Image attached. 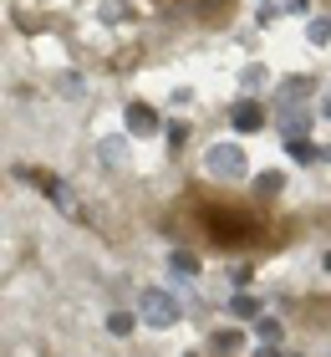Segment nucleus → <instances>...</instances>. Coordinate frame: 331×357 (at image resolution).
Wrapping results in <instances>:
<instances>
[{"label": "nucleus", "mask_w": 331, "mask_h": 357, "mask_svg": "<svg viewBox=\"0 0 331 357\" xmlns=\"http://www.w3.org/2000/svg\"><path fill=\"white\" fill-rule=\"evenodd\" d=\"M204 235L224 250H245V245L270 240V225H265V215L250 209V204H209L204 209Z\"/></svg>", "instance_id": "nucleus-1"}, {"label": "nucleus", "mask_w": 331, "mask_h": 357, "mask_svg": "<svg viewBox=\"0 0 331 357\" xmlns=\"http://www.w3.org/2000/svg\"><path fill=\"white\" fill-rule=\"evenodd\" d=\"M184 317V306H178L174 291H163V286H148L143 296H138V321H148V327H174V321Z\"/></svg>", "instance_id": "nucleus-2"}, {"label": "nucleus", "mask_w": 331, "mask_h": 357, "mask_svg": "<svg viewBox=\"0 0 331 357\" xmlns=\"http://www.w3.org/2000/svg\"><path fill=\"white\" fill-rule=\"evenodd\" d=\"M204 169H209V178H245L250 158H245L240 143H214V149L204 153Z\"/></svg>", "instance_id": "nucleus-3"}, {"label": "nucleus", "mask_w": 331, "mask_h": 357, "mask_svg": "<svg viewBox=\"0 0 331 357\" xmlns=\"http://www.w3.org/2000/svg\"><path fill=\"white\" fill-rule=\"evenodd\" d=\"M229 123H235V133H260V128H265V107L245 97V102L229 107Z\"/></svg>", "instance_id": "nucleus-4"}, {"label": "nucleus", "mask_w": 331, "mask_h": 357, "mask_svg": "<svg viewBox=\"0 0 331 357\" xmlns=\"http://www.w3.org/2000/svg\"><path fill=\"white\" fill-rule=\"evenodd\" d=\"M123 123H128V133H138V138H148V133H158V112H153V107H143V102H128V112H123Z\"/></svg>", "instance_id": "nucleus-5"}, {"label": "nucleus", "mask_w": 331, "mask_h": 357, "mask_svg": "<svg viewBox=\"0 0 331 357\" xmlns=\"http://www.w3.org/2000/svg\"><path fill=\"white\" fill-rule=\"evenodd\" d=\"M229 312H235L240 321H260V301L250 296V291H235V296H229Z\"/></svg>", "instance_id": "nucleus-6"}, {"label": "nucleus", "mask_w": 331, "mask_h": 357, "mask_svg": "<svg viewBox=\"0 0 331 357\" xmlns=\"http://www.w3.org/2000/svg\"><path fill=\"white\" fill-rule=\"evenodd\" d=\"M240 342H245V337L229 327V332H214V337H209V352H214V357H235V352H240Z\"/></svg>", "instance_id": "nucleus-7"}, {"label": "nucleus", "mask_w": 331, "mask_h": 357, "mask_svg": "<svg viewBox=\"0 0 331 357\" xmlns=\"http://www.w3.org/2000/svg\"><path fill=\"white\" fill-rule=\"evenodd\" d=\"M163 6H178V10H194V15H214V10H224L229 0H163Z\"/></svg>", "instance_id": "nucleus-8"}, {"label": "nucleus", "mask_w": 331, "mask_h": 357, "mask_svg": "<svg viewBox=\"0 0 331 357\" xmlns=\"http://www.w3.org/2000/svg\"><path fill=\"white\" fill-rule=\"evenodd\" d=\"M306 41H311V46H326V41H331V21H326V15L306 21Z\"/></svg>", "instance_id": "nucleus-9"}, {"label": "nucleus", "mask_w": 331, "mask_h": 357, "mask_svg": "<svg viewBox=\"0 0 331 357\" xmlns=\"http://www.w3.org/2000/svg\"><path fill=\"white\" fill-rule=\"evenodd\" d=\"M280 184H286V178H280L275 169H265V174L255 178V194H260V199H270V194H280Z\"/></svg>", "instance_id": "nucleus-10"}, {"label": "nucleus", "mask_w": 331, "mask_h": 357, "mask_svg": "<svg viewBox=\"0 0 331 357\" xmlns=\"http://www.w3.org/2000/svg\"><path fill=\"white\" fill-rule=\"evenodd\" d=\"M286 153L295 158V164H311V158H321V153H316V149H311V143H306V138H286Z\"/></svg>", "instance_id": "nucleus-11"}, {"label": "nucleus", "mask_w": 331, "mask_h": 357, "mask_svg": "<svg viewBox=\"0 0 331 357\" xmlns=\"http://www.w3.org/2000/svg\"><path fill=\"white\" fill-rule=\"evenodd\" d=\"M255 337H260L265 347H275V342H280V321H275V317H260V321H255Z\"/></svg>", "instance_id": "nucleus-12"}, {"label": "nucleus", "mask_w": 331, "mask_h": 357, "mask_svg": "<svg viewBox=\"0 0 331 357\" xmlns=\"http://www.w3.org/2000/svg\"><path fill=\"white\" fill-rule=\"evenodd\" d=\"M169 271H178V275H199V261H194L189 250H174V255H169Z\"/></svg>", "instance_id": "nucleus-13"}, {"label": "nucleus", "mask_w": 331, "mask_h": 357, "mask_svg": "<svg viewBox=\"0 0 331 357\" xmlns=\"http://www.w3.org/2000/svg\"><path fill=\"white\" fill-rule=\"evenodd\" d=\"M107 332L112 337H132V312H112L107 317Z\"/></svg>", "instance_id": "nucleus-14"}, {"label": "nucleus", "mask_w": 331, "mask_h": 357, "mask_svg": "<svg viewBox=\"0 0 331 357\" xmlns=\"http://www.w3.org/2000/svg\"><path fill=\"white\" fill-rule=\"evenodd\" d=\"M102 21H107V26L128 21V0H102Z\"/></svg>", "instance_id": "nucleus-15"}, {"label": "nucleus", "mask_w": 331, "mask_h": 357, "mask_svg": "<svg viewBox=\"0 0 331 357\" xmlns=\"http://www.w3.org/2000/svg\"><path fill=\"white\" fill-rule=\"evenodd\" d=\"M184 143H189V128H184V123H169V149L178 153Z\"/></svg>", "instance_id": "nucleus-16"}, {"label": "nucleus", "mask_w": 331, "mask_h": 357, "mask_svg": "<svg viewBox=\"0 0 331 357\" xmlns=\"http://www.w3.org/2000/svg\"><path fill=\"white\" fill-rule=\"evenodd\" d=\"M240 82H245V87H260V82H265V67H245Z\"/></svg>", "instance_id": "nucleus-17"}, {"label": "nucleus", "mask_w": 331, "mask_h": 357, "mask_svg": "<svg viewBox=\"0 0 331 357\" xmlns=\"http://www.w3.org/2000/svg\"><path fill=\"white\" fill-rule=\"evenodd\" d=\"M255 357H280V352H275V347H265V342H260V352H255Z\"/></svg>", "instance_id": "nucleus-18"}, {"label": "nucleus", "mask_w": 331, "mask_h": 357, "mask_svg": "<svg viewBox=\"0 0 331 357\" xmlns=\"http://www.w3.org/2000/svg\"><path fill=\"white\" fill-rule=\"evenodd\" d=\"M321 266H326V271H331V250H326V261H321Z\"/></svg>", "instance_id": "nucleus-19"}, {"label": "nucleus", "mask_w": 331, "mask_h": 357, "mask_svg": "<svg viewBox=\"0 0 331 357\" xmlns=\"http://www.w3.org/2000/svg\"><path fill=\"white\" fill-rule=\"evenodd\" d=\"M184 357H194V352H184Z\"/></svg>", "instance_id": "nucleus-20"}]
</instances>
